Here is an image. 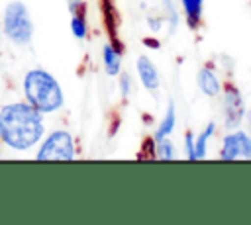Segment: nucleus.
Listing matches in <instances>:
<instances>
[{
    "label": "nucleus",
    "instance_id": "1",
    "mask_svg": "<svg viewBox=\"0 0 251 225\" xmlns=\"http://www.w3.org/2000/svg\"><path fill=\"white\" fill-rule=\"evenodd\" d=\"M43 135L41 112L31 104H8L0 110V137L16 149L25 151L33 147Z\"/></svg>",
    "mask_w": 251,
    "mask_h": 225
},
{
    "label": "nucleus",
    "instance_id": "2",
    "mask_svg": "<svg viewBox=\"0 0 251 225\" xmlns=\"http://www.w3.org/2000/svg\"><path fill=\"white\" fill-rule=\"evenodd\" d=\"M24 92L27 102L41 113L55 112L63 106V92L59 82L45 70H29L24 78Z\"/></svg>",
    "mask_w": 251,
    "mask_h": 225
},
{
    "label": "nucleus",
    "instance_id": "3",
    "mask_svg": "<svg viewBox=\"0 0 251 225\" xmlns=\"http://www.w3.org/2000/svg\"><path fill=\"white\" fill-rule=\"evenodd\" d=\"M4 33L10 41L18 45H25L31 41L33 23L27 14V8L22 2H10L4 10Z\"/></svg>",
    "mask_w": 251,
    "mask_h": 225
},
{
    "label": "nucleus",
    "instance_id": "4",
    "mask_svg": "<svg viewBox=\"0 0 251 225\" xmlns=\"http://www.w3.org/2000/svg\"><path fill=\"white\" fill-rule=\"evenodd\" d=\"M73 157L75 145L67 131H53L37 151V160H73Z\"/></svg>",
    "mask_w": 251,
    "mask_h": 225
},
{
    "label": "nucleus",
    "instance_id": "5",
    "mask_svg": "<svg viewBox=\"0 0 251 225\" xmlns=\"http://www.w3.org/2000/svg\"><path fill=\"white\" fill-rule=\"evenodd\" d=\"M222 160H237V158H251V137L245 131H231L224 137L222 151H220Z\"/></svg>",
    "mask_w": 251,
    "mask_h": 225
},
{
    "label": "nucleus",
    "instance_id": "6",
    "mask_svg": "<svg viewBox=\"0 0 251 225\" xmlns=\"http://www.w3.org/2000/svg\"><path fill=\"white\" fill-rule=\"evenodd\" d=\"M222 108H224V123L227 129H233L241 123L243 115H245V106L241 100V94L237 88L227 86L224 92V100H222Z\"/></svg>",
    "mask_w": 251,
    "mask_h": 225
},
{
    "label": "nucleus",
    "instance_id": "7",
    "mask_svg": "<svg viewBox=\"0 0 251 225\" xmlns=\"http://www.w3.org/2000/svg\"><path fill=\"white\" fill-rule=\"evenodd\" d=\"M135 65H137V74H139L141 84L149 92H157L159 90V84H161V78H159V72H157L153 61L147 55H141V57H137Z\"/></svg>",
    "mask_w": 251,
    "mask_h": 225
},
{
    "label": "nucleus",
    "instance_id": "8",
    "mask_svg": "<svg viewBox=\"0 0 251 225\" xmlns=\"http://www.w3.org/2000/svg\"><path fill=\"white\" fill-rule=\"evenodd\" d=\"M196 82H198V88L206 94V96H218L220 90H222V84L216 76L214 70L210 68H200L198 76H196Z\"/></svg>",
    "mask_w": 251,
    "mask_h": 225
},
{
    "label": "nucleus",
    "instance_id": "9",
    "mask_svg": "<svg viewBox=\"0 0 251 225\" xmlns=\"http://www.w3.org/2000/svg\"><path fill=\"white\" fill-rule=\"evenodd\" d=\"M182 2V10L186 16V22L192 29H196L202 22V8H204V0H180Z\"/></svg>",
    "mask_w": 251,
    "mask_h": 225
},
{
    "label": "nucleus",
    "instance_id": "10",
    "mask_svg": "<svg viewBox=\"0 0 251 225\" xmlns=\"http://www.w3.org/2000/svg\"><path fill=\"white\" fill-rule=\"evenodd\" d=\"M175 121H176V115H175V102H169L167 106V112H165V117L163 121L159 123L157 131H155V141H161V139H167L173 129H175Z\"/></svg>",
    "mask_w": 251,
    "mask_h": 225
},
{
    "label": "nucleus",
    "instance_id": "11",
    "mask_svg": "<svg viewBox=\"0 0 251 225\" xmlns=\"http://www.w3.org/2000/svg\"><path fill=\"white\" fill-rule=\"evenodd\" d=\"M102 59H104L106 72H108L110 76H116V74L120 72V67H122V55H120V51H118L114 45H104Z\"/></svg>",
    "mask_w": 251,
    "mask_h": 225
},
{
    "label": "nucleus",
    "instance_id": "12",
    "mask_svg": "<svg viewBox=\"0 0 251 225\" xmlns=\"http://www.w3.org/2000/svg\"><path fill=\"white\" fill-rule=\"evenodd\" d=\"M214 129L216 125L214 123H208V127L204 129V133L198 135V139L194 141V160H200L206 157V147H208V139L214 135Z\"/></svg>",
    "mask_w": 251,
    "mask_h": 225
},
{
    "label": "nucleus",
    "instance_id": "13",
    "mask_svg": "<svg viewBox=\"0 0 251 225\" xmlns=\"http://www.w3.org/2000/svg\"><path fill=\"white\" fill-rule=\"evenodd\" d=\"M159 145H157V157L159 158H163V160H171L173 157H175V147H173V143L169 141V137L167 139H161V141H157Z\"/></svg>",
    "mask_w": 251,
    "mask_h": 225
},
{
    "label": "nucleus",
    "instance_id": "14",
    "mask_svg": "<svg viewBox=\"0 0 251 225\" xmlns=\"http://www.w3.org/2000/svg\"><path fill=\"white\" fill-rule=\"evenodd\" d=\"M71 29H73L75 37L82 39V37L86 35V22H84V18H82V16H73V20H71Z\"/></svg>",
    "mask_w": 251,
    "mask_h": 225
},
{
    "label": "nucleus",
    "instance_id": "15",
    "mask_svg": "<svg viewBox=\"0 0 251 225\" xmlns=\"http://www.w3.org/2000/svg\"><path fill=\"white\" fill-rule=\"evenodd\" d=\"M184 141H186V157H188L190 160H194V139H192V135L188 133V135L184 137Z\"/></svg>",
    "mask_w": 251,
    "mask_h": 225
},
{
    "label": "nucleus",
    "instance_id": "16",
    "mask_svg": "<svg viewBox=\"0 0 251 225\" xmlns=\"http://www.w3.org/2000/svg\"><path fill=\"white\" fill-rule=\"evenodd\" d=\"M122 92L124 96L129 94V76H122Z\"/></svg>",
    "mask_w": 251,
    "mask_h": 225
},
{
    "label": "nucleus",
    "instance_id": "17",
    "mask_svg": "<svg viewBox=\"0 0 251 225\" xmlns=\"http://www.w3.org/2000/svg\"><path fill=\"white\" fill-rule=\"evenodd\" d=\"M76 2H78V0H71V4H73L71 8H76Z\"/></svg>",
    "mask_w": 251,
    "mask_h": 225
},
{
    "label": "nucleus",
    "instance_id": "18",
    "mask_svg": "<svg viewBox=\"0 0 251 225\" xmlns=\"http://www.w3.org/2000/svg\"><path fill=\"white\" fill-rule=\"evenodd\" d=\"M247 119H249V125H251V112H249V115H247Z\"/></svg>",
    "mask_w": 251,
    "mask_h": 225
}]
</instances>
